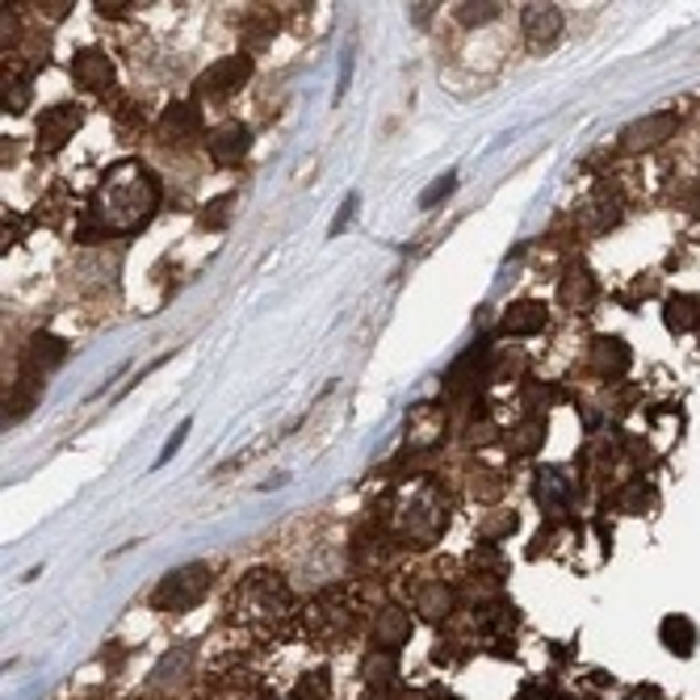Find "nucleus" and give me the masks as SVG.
Returning <instances> with one entry per match:
<instances>
[{"mask_svg":"<svg viewBox=\"0 0 700 700\" xmlns=\"http://www.w3.org/2000/svg\"><path fill=\"white\" fill-rule=\"evenodd\" d=\"M155 202H160V185H155L151 169H143L139 160H127V164L106 172L93 211L109 231H139L155 211Z\"/></svg>","mask_w":700,"mask_h":700,"instance_id":"nucleus-1","label":"nucleus"},{"mask_svg":"<svg viewBox=\"0 0 700 700\" xmlns=\"http://www.w3.org/2000/svg\"><path fill=\"white\" fill-rule=\"evenodd\" d=\"M214 571L206 562H190V567H176L160 579V588L151 592V609L155 613H185L193 604H202L206 592H211Z\"/></svg>","mask_w":700,"mask_h":700,"instance_id":"nucleus-2","label":"nucleus"},{"mask_svg":"<svg viewBox=\"0 0 700 700\" xmlns=\"http://www.w3.org/2000/svg\"><path fill=\"white\" fill-rule=\"evenodd\" d=\"M239 604H244V613L256 616V621H269V616H281V609L290 604V595H286V588L277 583L273 574H252V579L239 588Z\"/></svg>","mask_w":700,"mask_h":700,"instance_id":"nucleus-3","label":"nucleus"},{"mask_svg":"<svg viewBox=\"0 0 700 700\" xmlns=\"http://www.w3.org/2000/svg\"><path fill=\"white\" fill-rule=\"evenodd\" d=\"M248 76H252V60L248 55H227V60L206 67V76L197 80V97H227V93L248 85Z\"/></svg>","mask_w":700,"mask_h":700,"instance_id":"nucleus-4","label":"nucleus"},{"mask_svg":"<svg viewBox=\"0 0 700 700\" xmlns=\"http://www.w3.org/2000/svg\"><path fill=\"white\" fill-rule=\"evenodd\" d=\"M80 127V109L76 106H51L43 109V118H39V148L46 151H60L76 134Z\"/></svg>","mask_w":700,"mask_h":700,"instance_id":"nucleus-5","label":"nucleus"},{"mask_svg":"<svg viewBox=\"0 0 700 700\" xmlns=\"http://www.w3.org/2000/svg\"><path fill=\"white\" fill-rule=\"evenodd\" d=\"M248 148H252V130L239 127V122H227V127H218L211 134V143H206L211 160H214V164H223V169L239 164V160L248 155Z\"/></svg>","mask_w":700,"mask_h":700,"instance_id":"nucleus-6","label":"nucleus"},{"mask_svg":"<svg viewBox=\"0 0 700 700\" xmlns=\"http://www.w3.org/2000/svg\"><path fill=\"white\" fill-rule=\"evenodd\" d=\"M562 34V13L553 4H525V39L532 51H550Z\"/></svg>","mask_w":700,"mask_h":700,"instance_id":"nucleus-7","label":"nucleus"},{"mask_svg":"<svg viewBox=\"0 0 700 700\" xmlns=\"http://www.w3.org/2000/svg\"><path fill=\"white\" fill-rule=\"evenodd\" d=\"M72 80L80 88H106L114 80V64H109L106 51L97 46H80L76 60H72Z\"/></svg>","mask_w":700,"mask_h":700,"instance_id":"nucleus-8","label":"nucleus"},{"mask_svg":"<svg viewBox=\"0 0 700 700\" xmlns=\"http://www.w3.org/2000/svg\"><path fill=\"white\" fill-rule=\"evenodd\" d=\"M679 118L676 114H655V118H642V122H634V127L625 130V148H658V143H667L671 134H676Z\"/></svg>","mask_w":700,"mask_h":700,"instance_id":"nucleus-9","label":"nucleus"},{"mask_svg":"<svg viewBox=\"0 0 700 700\" xmlns=\"http://www.w3.org/2000/svg\"><path fill=\"white\" fill-rule=\"evenodd\" d=\"M407 637H411V616H407L403 609L378 613V621H374V646H378L383 655H395Z\"/></svg>","mask_w":700,"mask_h":700,"instance_id":"nucleus-10","label":"nucleus"},{"mask_svg":"<svg viewBox=\"0 0 700 700\" xmlns=\"http://www.w3.org/2000/svg\"><path fill=\"white\" fill-rule=\"evenodd\" d=\"M160 134H164V143H190L202 134V114L193 106H169L160 118Z\"/></svg>","mask_w":700,"mask_h":700,"instance_id":"nucleus-11","label":"nucleus"},{"mask_svg":"<svg viewBox=\"0 0 700 700\" xmlns=\"http://www.w3.org/2000/svg\"><path fill=\"white\" fill-rule=\"evenodd\" d=\"M546 327V306L541 302H516L504 315V336H532Z\"/></svg>","mask_w":700,"mask_h":700,"instance_id":"nucleus-12","label":"nucleus"},{"mask_svg":"<svg viewBox=\"0 0 700 700\" xmlns=\"http://www.w3.org/2000/svg\"><path fill=\"white\" fill-rule=\"evenodd\" d=\"M658 637H663V646H667L671 655H679V658H688L692 650H697V625H692L688 616H679V613L663 621Z\"/></svg>","mask_w":700,"mask_h":700,"instance_id":"nucleus-13","label":"nucleus"},{"mask_svg":"<svg viewBox=\"0 0 700 700\" xmlns=\"http://www.w3.org/2000/svg\"><path fill=\"white\" fill-rule=\"evenodd\" d=\"M67 357V344L60 336H46V332H39L34 336V344H30V369H55V365Z\"/></svg>","mask_w":700,"mask_h":700,"instance_id":"nucleus-14","label":"nucleus"},{"mask_svg":"<svg viewBox=\"0 0 700 700\" xmlns=\"http://www.w3.org/2000/svg\"><path fill=\"white\" fill-rule=\"evenodd\" d=\"M595 365L604 369V374H621L625 365H629V348H625V340H595Z\"/></svg>","mask_w":700,"mask_h":700,"instance_id":"nucleus-15","label":"nucleus"},{"mask_svg":"<svg viewBox=\"0 0 700 700\" xmlns=\"http://www.w3.org/2000/svg\"><path fill=\"white\" fill-rule=\"evenodd\" d=\"M449 604H453V592H449L445 583H428L424 592L416 595V609H420L424 616H432V621H437V616H445Z\"/></svg>","mask_w":700,"mask_h":700,"instance_id":"nucleus-16","label":"nucleus"},{"mask_svg":"<svg viewBox=\"0 0 700 700\" xmlns=\"http://www.w3.org/2000/svg\"><path fill=\"white\" fill-rule=\"evenodd\" d=\"M537 478H541V483H537V495H541V499H546V504H562V499H567V474H558V470H541V474H537Z\"/></svg>","mask_w":700,"mask_h":700,"instance_id":"nucleus-17","label":"nucleus"},{"mask_svg":"<svg viewBox=\"0 0 700 700\" xmlns=\"http://www.w3.org/2000/svg\"><path fill=\"white\" fill-rule=\"evenodd\" d=\"M504 13V4H457V22L462 25H487Z\"/></svg>","mask_w":700,"mask_h":700,"instance_id":"nucleus-18","label":"nucleus"},{"mask_svg":"<svg viewBox=\"0 0 700 700\" xmlns=\"http://www.w3.org/2000/svg\"><path fill=\"white\" fill-rule=\"evenodd\" d=\"M453 190H457V172H445V176H437V181H432V185L420 193V211H432V206H437V202H445Z\"/></svg>","mask_w":700,"mask_h":700,"instance_id":"nucleus-19","label":"nucleus"},{"mask_svg":"<svg viewBox=\"0 0 700 700\" xmlns=\"http://www.w3.org/2000/svg\"><path fill=\"white\" fill-rule=\"evenodd\" d=\"M357 206H362V193H348V197L340 202L336 218H332V227H327V235H332V239H336V235L344 231V227H348L353 218H357Z\"/></svg>","mask_w":700,"mask_h":700,"instance_id":"nucleus-20","label":"nucleus"},{"mask_svg":"<svg viewBox=\"0 0 700 700\" xmlns=\"http://www.w3.org/2000/svg\"><path fill=\"white\" fill-rule=\"evenodd\" d=\"M592 277L588 273H571L567 277V281H562V302H574V298H579V302H588V298H592Z\"/></svg>","mask_w":700,"mask_h":700,"instance_id":"nucleus-21","label":"nucleus"},{"mask_svg":"<svg viewBox=\"0 0 700 700\" xmlns=\"http://www.w3.org/2000/svg\"><path fill=\"white\" fill-rule=\"evenodd\" d=\"M25 101H30V85L18 80V76H9V85H4V109H9V114H22Z\"/></svg>","mask_w":700,"mask_h":700,"instance_id":"nucleus-22","label":"nucleus"},{"mask_svg":"<svg viewBox=\"0 0 700 700\" xmlns=\"http://www.w3.org/2000/svg\"><path fill=\"white\" fill-rule=\"evenodd\" d=\"M190 428H193V420H181V424H176V432H172L169 441H164V449H160V457H155V466H169L172 457H176V449L185 445V437H190Z\"/></svg>","mask_w":700,"mask_h":700,"instance_id":"nucleus-23","label":"nucleus"},{"mask_svg":"<svg viewBox=\"0 0 700 700\" xmlns=\"http://www.w3.org/2000/svg\"><path fill=\"white\" fill-rule=\"evenodd\" d=\"M445 700H453V697H445Z\"/></svg>","mask_w":700,"mask_h":700,"instance_id":"nucleus-24","label":"nucleus"}]
</instances>
